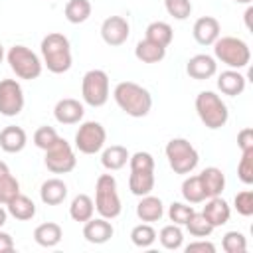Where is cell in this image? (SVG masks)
I'll return each mask as SVG.
<instances>
[{
  "label": "cell",
  "mask_w": 253,
  "mask_h": 253,
  "mask_svg": "<svg viewBox=\"0 0 253 253\" xmlns=\"http://www.w3.org/2000/svg\"><path fill=\"white\" fill-rule=\"evenodd\" d=\"M6 219H8V210H4V208L0 206V227L6 223Z\"/></svg>",
  "instance_id": "7dc6e473"
},
{
  "label": "cell",
  "mask_w": 253,
  "mask_h": 253,
  "mask_svg": "<svg viewBox=\"0 0 253 253\" xmlns=\"http://www.w3.org/2000/svg\"><path fill=\"white\" fill-rule=\"evenodd\" d=\"M81 95L89 107H103L109 101V75L103 69H89L81 81Z\"/></svg>",
  "instance_id": "ba28073f"
},
{
  "label": "cell",
  "mask_w": 253,
  "mask_h": 253,
  "mask_svg": "<svg viewBox=\"0 0 253 253\" xmlns=\"http://www.w3.org/2000/svg\"><path fill=\"white\" fill-rule=\"evenodd\" d=\"M251 16H253V8L247 6V10H245V26H247V30H251Z\"/></svg>",
  "instance_id": "bcb514c9"
},
{
  "label": "cell",
  "mask_w": 253,
  "mask_h": 253,
  "mask_svg": "<svg viewBox=\"0 0 253 253\" xmlns=\"http://www.w3.org/2000/svg\"><path fill=\"white\" fill-rule=\"evenodd\" d=\"M237 146L241 152L245 150H253V128H241L237 132Z\"/></svg>",
  "instance_id": "ee69618b"
},
{
  "label": "cell",
  "mask_w": 253,
  "mask_h": 253,
  "mask_svg": "<svg viewBox=\"0 0 253 253\" xmlns=\"http://www.w3.org/2000/svg\"><path fill=\"white\" fill-rule=\"evenodd\" d=\"M59 138L57 130L53 126H40L36 132H34V144L42 150H47L51 144H55V140Z\"/></svg>",
  "instance_id": "ab89813d"
},
{
  "label": "cell",
  "mask_w": 253,
  "mask_h": 253,
  "mask_svg": "<svg viewBox=\"0 0 253 253\" xmlns=\"http://www.w3.org/2000/svg\"><path fill=\"white\" fill-rule=\"evenodd\" d=\"M213 55L229 69H243L251 61V49L241 38L221 36L213 42Z\"/></svg>",
  "instance_id": "3957f363"
},
{
  "label": "cell",
  "mask_w": 253,
  "mask_h": 253,
  "mask_svg": "<svg viewBox=\"0 0 253 253\" xmlns=\"http://www.w3.org/2000/svg\"><path fill=\"white\" fill-rule=\"evenodd\" d=\"M115 103L119 105V109L134 119L146 117L152 109V95L148 93V89H144L142 85L134 83V81H121L117 83L115 91H113Z\"/></svg>",
  "instance_id": "6da1fadb"
},
{
  "label": "cell",
  "mask_w": 253,
  "mask_h": 253,
  "mask_svg": "<svg viewBox=\"0 0 253 253\" xmlns=\"http://www.w3.org/2000/svg\"><path fill=\"white\" fill-rule=\"evenodd\" d=\"M107 142V130L97 121H85L75 132V148L81 154H97Z\"/></svg>",
  "instance_id": "30bf717a"
},
{
  "label": "cell",
  "mask_w": 253,
  "mask_h": 253,
  "mask_svg": "<svg viewBox=\"0 0 253 253\" xmlns=\"http://www.w3.org/2000/svg\"><path fill=\"white\" fill-rule=\"evenodd\" d=\"M95 213V202L87 196V194H77L73 200H71V206H69V215L73 221H79V223H85L93 217Z\"/></svg>",
  "instance_id": "d4e9b609"
},
{
  "label": "cell",
  "mask_w": 253,
  "mask_h": 253,
  "mask_svg": "<svg viewBox=\"0 0 253 253\" xmlns=\"http://www.w3.org/2000/svg\"><path fill=\"white\" fill-rule=\"evenodd\" d=\"M182 196L188 204H202L208 200L206 192H204V186H202V180L200 176H188L184 182H182Z\"/></svg>",
  "instance_id": "1f68e13d"
},
{
  "label": "cell",
  "mask_w": 253,
  "mask_h": 253,
  "mask_svg": "<svg viewBox=\"0 0 253 253\" xmlns=\"http://www.w3.org/2000/svg\"><path fill=\"white\" fill-rule=\"evenodd\" d=\"M144 38L150 40V42H154V43H158V45L168 47L172 43V40H174V32H172V26L170 24L156 20V22H150L146 26V36Z\"/></svg>",
  "instance_id": "f1b7e54d"
},
{
  "label": "cell",
  "mask_w": 253,
  "mask_h": 253,
  "mask_svg": "<svg viewBox=\"0 0 253 253\" xmlns=\"http://www.w3.org/2000/svg\"><path fill=\"white\" fill-rule=\"evenodd\" d=\"M128 34H130V26L123 16H109L101 24V38L107 45L113 47L123 45L128 40Z\"/></svg>",
  "instance_id": "7c38bea8"
},
{
  "label": "cell",
  "mask_w": 253,
  "mask_h": 253,
  "mask_svg": "<svg viewBox=\"0 0 253 253\" xmlns=\"http://www.w3.org/2000/svg\"><path fill=\"white\" fill-rule=\"evenodd\" d=\"M91 2L89 0H69L63 8L65 20L69 24H83L91 16Z\"/></svg>",
  "instance_id": "4dcf8cb0"
},
{
  "label": "cell",
  "mask_w": 253,
  "mask_h": 253,
  "mask_svg": "<svg viewBox=\"0 0 253 253\" xmlns=\"http://www.w3.org/2000/svg\"><path fill=\"white\" fill-rule=\"evenodd\" d=\"M134 55L142 63H158V61H162L166 57V47L164 45H158V43H154V42H150V40L144 38V40H140L136 43Z\"/></svg>",
  "instance_id": "cb8c5ba5"
},
{
  "label": "cell",
  "mask_w": 253,
  "mask_h": 253,
  "mask_svg": "<svg viewBox=\"0 0 253 253\" xmlns=\"http://www.w3.org/2000/svg\"><path fill=\"white\" fill-rule=\"evenodd\" d=\"M24 91L16 79H2L0 81V115L16 117L24 109Z\"/></svg>",
  "instance_id": "8fae6325"
},
{
  "label": "cell",
  "mask_w": 253,
  "mask_h": 253,
  "mask_svg": "<svg viewBox=\"0 0 253 253\" xmlns=\"http://www.w3.org/2000/svg\"><path fill=\"white\" fill-rule=\"evenodd\" d=\"M196 113H198L200 121L211 130H217V128L225 126V123L229 119L227 105L213 91H200L198 93V97H196Z\"/></svg>",
  "instance_id": "277c9868"
},
{
  "label": "cell",
  "mask_w": 253,
  "mask_h": 253,
  "mask_svg": "<svg viewBox=\"0 0 253 253\" xmlns=\"http://www.w3.org/2000/svg\"><path fill=\"white\" fill-rule=\"evenodd\" d=\"M43 152H45L43 164L53 174H67L77 166V158H75V152H73L71 144L61 136L55 140V144H51Z\"/></svg>",
  "instance_id": "9c48e42d"
},
{
  "label": "cell",
  "mask_w": 253,
  "mask_h": 253,
  "mask_svg": "<svg viewBox=\"0 0 253 253\" xmlns=\"http://www.w3.org/2000/svg\"><path fill=\"white\" fill-rule=\"evenodd\" d=\"M186 225V229L190 231V235L192 237H210L211 235V231L215 229L206 217H204V213H198V211H194L192 215H190V219L184 223Z\"/></svg>",
  "instance_id": "836d02e7"
},
{
  "label": "cell",
  "mask_w": 253,
  "mask_h": 253,
  "mask_svg": "<svg viewBox=\"0 0 253 253\" xmlns=\"http://www.w3.org/2000/svg\"><path fill=\"white\" fill-rule=\"evenodd\" d=\"M192 213H194V208L188 206V204H182V202H172L170 208H168V217L176 225H184L190 219Z\"/></svg>",
  "instance_id": "f35d334b"
},
{
  "label": "cell",
  "mask_w": 253,
  "mask_h": 253,
  "mask_svg": "<svg viewBox=\"0 0 253 253\" xmlns=\"http://www.w3.org/2000/svg\"><path fill=\"white\" fill-rule=\"evenodd\" d=\"M6 59L10 63V69L20 79L32 81V79H38L42 75V69H43L42 59L26 45H12L6 53Z\"/></svg>",
  "instance_id": "52a82bcc"
},
{
  "label": "cell",
  "mask_w": 253,
  "mask_h": 253,
  "mask_svg": "<svg viewBox=\"0 0 253 253\" xmlns=\"http://www.w3.org/2000/svg\"><path fill=\"white\" fill-rule=\"evenodd\" d=\"M83 115H85L83 105L77 99H71V97L59 99L53 107V117L61 125H77L83 119Z\"/></svg>",
  "instance_id": "5bb4252c"
},
{
  "label": "cell",
  "mask_w": 253,
  "mask_h": 253,
  "mask_svg": "<svg viewBox=\"0 0 253 253\" xmlns=\"http://www.w3.org/2000/svg\"><path fill=\"white\" fill-rule=\"evenodd\" d=\"M40 198L45 206H59L67 198V186L59 178H49L40 188Z\"/></svg>",
  "instance_id": "7402d4cb"
},
{
  "label": "cell",
  "mask_w": 253,
  "mask_h": 253,
  "mask_svg": "<svg viewBox=\"0 0 253 253\" xmlns=\"http://www.w3.org/2000/svg\"><path fill=\"white\" fill-rule=\"evenodd\" d=\"M200 180H202V186H204V192L208 198H213V196H221V192L225 190V174L215 168V166H208L204 168L200 174Z\"/></svg>",
  "instance_id": "44dd1931"
},
{
  "label": "cell",
  "mask_w": 253,
  "mask_h": 253,
  "mask_svg": "<svg viewBox=\"0 0 253 253\" xmlns=\"http://www.w3.org/2000/svg\"><path fill=\"white\" fill-rule=\"evenodd\" d=\"M2 59H4V45L0 43V63H2Z\"/></svg>",
  "instance_id": "681fc988"
},
{
  "label": "cell",
  "mask_w": 253,
  "mask_h": 253,
  "mask_svg": "<svg viewBox=\"0 0 253 253\" xmlns=\"http://www.w3.org/2000/svg\"><path fill=\"white\" fill-rule=\"evenodd\" d=\"M164 8L176 20H186L192 14V2L190 0H164Z\"/></svg>",
  "instance_id": "60d3db41"
},
{
  "label": "cell",
  "mask_w": 253,
  "mask_h": 253,
  "mask_svg": "<svg viewBox=\"0 0 253 253\" xmlns=\"http://www.w3.org/2000/svg\"><path fill=\"white\" fill-rule=\"evenodd\" d=\"M186 253H215V245L211 241H206V237H200L198 241H192L184 249Z\"/></svg>",
  "instance_id": "7bdbcfd3"
},
{
  "label": "cell",
  "mask_w": 253,
  "mask_h": 253,
  "mask_svg": "<svg viewBox=\"0 0 253 253\" xmlns=\"http://www.w3.org/2000/svg\"><path fill=\"white\" fill-rule=\"evenodd\" d=\"M128 166L134 172H154V158L150 152H134L132 156H128Z\"/></svg>",
  "instance_id": "8d00e7d4"
},
{
  "label": "cell",
  "mask_w": 253,
  "mask_h": 253,
  "mask_svg": "<svg viewBox=\"0 0 253 253\" xmlns=\"http://www.w3.org/2000/svg\"><path fill=\"white\" fill-rule=\"evenodd\" d=\"M6 206H8V213L12 217L20 219V221H28V219H32L36 215V204L24 194L14 196Z\"/></svg>",
  "instance_id": "4316f807"
},
{
  "label": "cell",
  "mask_w": 253,
  "mask_h": 253,
  "mask_svg": "<svg viewBox=\"0 0 253 253\" xmlns=\"http://www.w3.org/2000/svg\"><path fill=\"white\" fill-rule=\"evenodd\" d=\"M233 2H237V4H251L253 0H233Z\"/></svg>",
  "instance_id": "c3c4849f"
},
{
  "label": "cell",
  "mask_w": 253,
  "mask_h": 253,
  "mask_svg": "<svg viewBox=\"0 0 253 253\" xmlns=\"http://www.w3.org/2000/svg\"><path fill=\"white\" fill-rule=\"evenodd\" d=\"M130 241L136 245V247H140V249H146V247H150L154 241H156V231H154V227L150 225V223H138V225H134L132 227V231H130Z\"/></svg>",
  "instance_id": "e575fe53"
},
{
  "label": "cell",
  "mask_w": 253,
  "mask_h": 253,
  "mask_svg": "<svg viewBox=\"0 0 253 253\" xmlns=\"http://www.w3.org/2000/svg\"><path fill=\"white\" fill-rule=\"evenodd\" d=\"M128 190L138 198L148 196L154 190V172H134V170H130Z\"/></svg>",
  "instance_id": "f546056e"
},
{
  "label": "cell",
  "mask_w": 253,
  "mask_h": 253,
  "mask_svg": "<svg viewBox=\"0 0 253 253\" xmlns=\"http://www.w3.org/2000/svg\"><path fill=\"white\" fill-rule=\"evenodd\" d=\"M14 251V239L10 233L0 231V253H12Z\"/></svg>",
  "instance_id": "f6af8a7d"
},
{
  "label": "cell",
  "mask_w": 253,
  "mask_h": 253,
  "mask_svg": "<svg viewBox=\"0 0 253 253\" xmlns=\"http://www.w3.org/2000/svg\"><path fill=\"white\" fill-rule=\"evenodd\" d=\"M113 233H115V229H113L111 221L105 219V217H91L83 225V237H85V241L95 243V245L107 243L113 237Z\"/></svg>",
  "instance_id": "2e32d148"
},
{
  "label": "cell",
  "mask_w": 253,
  "mask_h": 253,
  "mask_svg": "<svg viewBox=\"0 0 253 253\" xmlns=\"http://www.w3.org/2000/svg\"><path fill=\"white\" fill-rule=\"evenodd\" d=\"M128 156H130V154H128V150H126L125 146L113 144V146H109V148L103 150V154H101V164H103V168L115 172V170H121V168L126 166Z\"/></svg>",
  "instance_id": "484cf974"
},
{
  "label": "cell",
  "mask_w": 253,
  "mask_h": 253,
  "mask_svg": "<svg viewBox=\"0 0 253 253\" xmlns=\"http://www.w3.org/2000/svg\"><path fill=\"white\" fill-rule=\"evenodd\" d=\"M164 215V206H162V200L156 198V196H142L140 202L136 204V217L144 223H154V221H160Z\"/></svg>",
  "instance_id": "ffe728a7"
},
{
  "label": "cell",
  "mask_w": 253,
  "mask_h": 253,
  "mask_svg": "<svg viewBox=\"0 0 253 253\" xmlns=\"http://www.w3.org/2000/svg\"><path fill=\"white\" fill-rule=\"evenodd\" d=\"M245 83H247V79L243 73H239V69H225L217 77V89L229 97L241 95L245 91Z\"/></svg>",
  "instance_id": "d6986e66"
},
{
  "label": "cell",
  "mask_w": 253,
  "mask_h": 253,
  "mask_svg": "<svg viewBox=\"0 0 253 253\" xmlns=\"http://www.w3.org/2000/svg\"><path fill=\"white\" fill-rule=\"evenodd\" d=\"M221 247L225 253H245L247 251V239L241 231H227L221 239Z\"/></svg>",
  "instance_id": "d590c367"
},
{
  "label": "cell",
  "mask_w": 253,
  "mask_h": 253,
  "mask_svg": "<svg viewBox=\"0 0 253 253\" xmlns=\"http://www.w3.org/2000/svg\"><path fill=\"white\" fill-rule=\"evenodd\" d=\"M164 152H166L168 164L174 170V174H190V172L196 170V166L200 162L198 150L186 138H172V140H168Z\"/></svg>",
  "instance_id": "8992f818"
},
{
  "label": "cell",
  "mask_w": 253,
  "mask_h": 253,
  "mask_svg": "<svg viewBox=\"0 0 253 253\" xmlns=\"http://www.w3.org/2000/svg\"><path fill=\"white\" fill-rule=\"evenodd\" d=\"M204 217L213 225V227H221L229 221L231 217V208L229 204L221 198V196H213V198H208L206 206H204Z\"/></svg>",
  "instance_id": "e0dca14e"
},
{
  "label": "cell",
  "mask_w": 253,
  "mask_h": 253,
  "mask_svg": "<svg viewBox=\"0 0 253 253\" xmlns=\"http://www.w3.org/2000/svg\"><path fill=\"white\" fill-rule=\"evenodd\" d=\"M63 237V231H61V225L55 223V221H45V223H40L36 229H34V241L42 247H55Z\"/></svg>",
  "instance_id": "603a6c76"
},
{
  "label": "cell",
  "mask_w": 253,
  "mask_h": 253,
  "mask_svg": "<svg viewBox=\"0 0 253 253\" xmlns=\"http://www.w3.org/2000/svg\"><path fill=\"white\" fill-rule=\"evenodd\" d=\"M233 206H235L239 215H243V217L253 215V192L251 190H241L239 194H235Z\"/></svg>",
  "instance_id": "b9f144b4"
},
{
  "label": "cell",
  "mask_w": 253,
  "mask_h": 253,
  "mask_svg": "<svg viewBox=\"0 0 253 253\" xmlns=\"http://www.w3.org/2000/svg\"><path fill=\"white\" fill-rule=\"evenodd\" d=\"M237 176L245 186L253 184V150L241 152V160L237 164Z\"/></svg>",
  "instance_id": "74e56055"
},
{
  "label": "cell",
  "mask_w": 253,
  "mask_h": 253,
  "mask_svg": "<svg viewBox=\"0 0 253 253\" xmlns=\"http://www.w3.org/2000/svg\"><path fill=\"white\" fill-rule=\"evenodd\" d=\"M186 73L196 81H204V79L213 77L217 73L215 57H211L208 53H198V55L190 57L186 63Z\"/></svg>",
  "instance_id": "4fadbf2b"
},
{
  "label": "cell",
  "mask_w": 253,
  "mask_h": 253,
  "mask_svg": "<svg viewBox=\"0 0 253 253\" xmlns=\"http://www.w3.org/2000/svg\"><path fill=\"white\" fill-rule=\"evenodd\" d=\"M156 237H158L160 245H162L164 249H168V251H176V249H180L182 243H184V233H182L180 225H176V223L164 225Z\"/></svg>",
  "instance_id": "d6a6232c"
},
{
  "label": "cell",
  "mask_w": 253,
  "mask_h": 253,
  "mask_svg": "<svg viewBox=\"0 0 253 253\" xmlns=\"http://www.w3.org/2000/svg\"><path fill=\"white\" fill-rule=\"evenodd\" d=\"M20 194V184L18 180L12 176L10 168L6 162L0 160V204L6 206L14 196Z\"/></svg>",
  "instance_id": "83f0119b"
},
{
  "label": "cell",
  "mask_w": 253,
  "mask_h": 253,
  "mask_svg": "<svg viewBox=\"0 0 253 253\" xmlns=\"http://www.w3.org/2000/svg\"><path fill=\"white\" fill-rule=\"evenodd\" d=\"M42 57H43V65L47 67V71L61 75L65 71L71 69L73 57H71V45L69 40L59 34V32H51L42 40Z\"/></svg>",
  "instance_id": "7a4b0ae2"
},
{
  "label": "cell",
  "mask_w": 253,
  "mask_h": 253,
  "mask_svg": "<svg viewBox=\"0 0 253 253\" xmlns=\"http://www.w3.org/2000/svg\"><path fill=\"white\" fill-rule=\"evenodd\" d=\"M192 34H194V40L200 45H213V42L221 34V26L213 16H202L194 22Z\"/></svg>",
  "instance_id": "9a60e30c"
},
{
  "label": "cell",
  "mask_w": 253,
  "mask_h": 253,
  "mask_svg": "<svg viewBox=\"0 0 253 253\" xmlns=\"http://www.w3.org/2000/svg\"><path fill=\"white\" fill-rule=\"evenodd\" d=\"M95 210L105 219H115L121 215V198L117 192V180L113 174H101L95 182Z\"/></svg>",
  "instance_id": "5b68a950"
},
{
  "label": "cell",
  "mask_w": 253,
  "mask_h": 253,
  "mask_svg": "<svg viewBox=\"0 0 253 253\" xmlns=\"http://www.w3.org/2000/svg\"><path fill=\"white\" fill-rule=\"evenodd\" d=\"M28 144V134L22 126H16V125H10V126H4L0 130V148L8 154H18L26 148Z\"/></svg>",
  "instance_id": "ac0fdd59"
}]
</instances>
